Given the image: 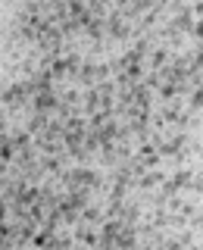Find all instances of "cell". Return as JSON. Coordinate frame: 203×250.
<instances>
[]
</instances>
